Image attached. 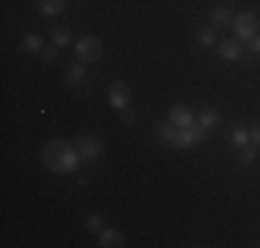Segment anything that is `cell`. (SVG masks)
<instances>
[{"label":"cell","mask_w":260,"mask_h":248,"mask_svg":"<svg viewBox=\"0 0 260 248\" xmlns=\"http://www.w3.org/2000/svg\"><path fill=\"white\" fill-rule=\"evenodd\" d=\"M197 42H200V47H213L216 45V28H202L197 33Z\"/></svg>","instance_id":"17"},{"label":"cell","mask_w":260,"mask_h":248,"mask_svg":"<svg viewBox=\"0 0 260 248\" xmlns=\"http://www.w3.org/2000/svg\"><path fill=\"white\" fill-rule=\"evenodd\" d=\"M80 160H83V157H80L78 146L70 144V141H61V138L50 141V144L42 149V163H45L50 171H55V174L75 171Z\"/></svg>","instance_id":"1"},{"label":"cell","mask_w":260,"mask_h":248,"mask_svg":"<svg viewBox=\"0 0 260 248\" xmlns=\"http://www.w3.org/2000/svg\"><path fill=\"white\" fill-rule=\"evenodd\" d=\"M108 102L114 110H122V108H130V89L122 80H114L108 89Z\"/></svg>","instance_id":"6"},{"label":"cell","mask_w":260,"mask_h":248,"mask_svg":"<svg viewBox=\"0 0 260 248\" xmlns=\"http://www.w3.org/2000/svg\"><path fill=\"white\" fill-rule=\"evenodd\" d=\"M255 157H257V146H241V152H238V163L241 166H252Z\"/></svg>","instance_id":"18"},{"label":"cell","mask_w":260,"mask_h":248,"mask_svg":"<svg viewBox=\"0 0 260 248\" xmlns=\"http://www.w3.org/2000/svg\"><path fill=\"white\" fill-rule=\"evenodd\" d=\"M249 50H252L255 55H260V33H257V36H252V39H249Z\"/></svg>","instance_id":"23"},{"label":"cell","mask_w":260,"mask_h":248,"mask_svg":"<svg viewBox=\"0 0 260 248\" xmlns=\"http://www.w3.org/2000/svg\"><path fill=\"white\" fill-rule=\"evenodd\" d=\"M169 121L175 124V127H197V116L188 105H172Z\"/></svg>","instance_id":"7"},{"label":"cell","mask_w":260,"mask_h":248,"mask_svg":"<svg viewBox=\"0 0 260 248\" xmlns=\"http://www.w3.org/2000/svg\"><path fill=\"white\" fill-rule=\"evenodd\" d=\"M67 9V0H39V14L42 17H55Z\"/></svg>","instance_id":"12"},{"label":"cell","mask_w":260,"mask_h":248,"mask_svg":"<svg viewBox=\"0 0 260 248\" xmlns=\"http://www.w3.org/2000/svg\"><path fill=\"white\" fill-rule=\"evenodd\" d=\"M100 245L103 248H122L125 245V234L116 229H100Z\"/></svg>","instance_id":"11"},{"label":"cell","mask_w":260,"mask_h":248,"mask_svg":"<svg viewBox=\"0 0 260 248\" xmlns=\"http://www.w3.org/2000/svg\"><path fill=\"white\" fill-rule=\"evenodd\" d=\"M83 77H86V66L83 64L67 66V72H64V83L67 86H80V83H83Z\"/></svg>","instance_id":"13"},{"label":"cell","mask_w":260,"mask_h":248,"mask_svg":"<svg viewBox=\"0 0 260 248\" xmlns=\"http://www.w3.org/2000/svg\"><path fill=\"white\" fill-rule=\"evenodd\" d=\"M249 144L260 149V124H255V127L249 130Z\"/></svg>","instance_id":"21"},{"label":"cell","mask_w":260,"mask_h":248,"mask_svg":"<svg viewBox=\"0 0 260 248\" xmlns=\"http://www.w3.org/2000/svg\"><path fill=\"white\" fill-rule=\"evenodd\" d=\"M219 55L224 61H238L241 55H244V47H241L235 39H224V42H219Z\"/></svg>","instance_id":"8"},{"label":"cell","mask_w":260,"mask_h":248,"mask_svg":"<svg viewBox=\"0 0 260 248\" xmlns=\"http://www.w3.org/2000/svg\"><path fill=\"white\" fill-rule=\"evenodd\" d=\"M75 146H78L80 157H83V160H89V163H94V160L103 154V141L97 138V135H89V133H83V135H80V138L75 141Z\"/></svg>","instance_id":"5"},{"label":"cell","mask_w":260,"mask_h":248,"mask_svg":"<svg viewBox=\"0 0 260 248\" xmlns=\"http://www.w3.org/2000/svg\"><path fill=\"white\" fill-rule=\"evenodd\" d=\"M103 221H105V215H103V213H91L89 218L83 221V226H86V229H91V232H100V229H103Z\"/></svg>","instance_id":"19"},{"label":"cell","mask_w":260,"mask_h":248,"mask_svg":"<svg viewBox=\"0 0 260 248\" xmlns=\"http://www.w3.org/2000/svg\"><path fill=\"white\" fill-rule=\"evenodd\" d=\"M233 30L241 42H249L252 36H257L260 30V17L255 11H241L238 17H233Z\"/></svg>","instance_id":"3"},{"label":"cell","mask_w":260,"mask_h":248,"mask_svg":"<svg viewBox=\"0 0 260 248\" xmlns=\"http://www.w3.org/2000/svg\"><path fill=\"white\" fill-rule=\"evenodd\" d=\"M70 42H72L70 28H55V30H53V45H55V47H61V50H64L67 45H70Z\"/></svg>","instance_id":"16"},{"label":"cell","mask_w":260,"mask_h":248,"mask_svg":"<svg viewBox=\"0 0 260 248\" xmlns=\"http://www.w3.org/2000/svg\"><path fill=\"white\" fill-rule=\"evenodd\" d=\"M75 53H78L80 64H97L103 58V42L97 36H83L75 45Z\"/></svg>","instance_id":"4"},{"label":"cell","mask_w":260,"mask_h":248,"mask_svg":"<svg viewBox=\"0 0 260 248\" xmlns=\"http://www.w3.org/2000/svg\"><path fill=\"white\" fill-rule=\"evenodd\" d=\"M230 144H233L235 149L246 146V144H249V130H246V127H235L233 133H230Z\"/></svg>","instance_id":"15"},{"label":"cell","mask_w":260,"mask_h":248,"mask_svg":"<svg viewBox=\"0 0 260 248\" xmlns=\"http://www.w3.org/2000/svg\"><path fill=\"white\" fill-rule=\"evenodd\" d=\"M227 25H233V11L227 9V6H219V9L210 11V28H227Z\"/></svg>","instance_id":"10"},{"label":"cell","mask_w":260,"mask_h":248,"mask_svg":"<svg viewBox=\"0 0 260 248\" xmlns=\"http://www.w3.org/2000/svg\"><path fill=\"white\" fill-rule=\"evenodd\" d=\"M219 121H221V116H219V110H213V108H202L200 113H197V124H200L205 133L213 127H219Z\"/></svg>","instance_id":"9"},{"label":"cell","mask_w":260,"mask_h":248,"mask_svg":"<svg viewBox=\"0 0 260 248\" xmlns=\"http://www.w3.org/2000/svg\"><path fill=\"white\" fill-rule=\"evenodd\" d=\"M158 138L164 141V144L175 146V149H191L197 144H202V138H205V130L197 124V127H175L172 121H164L158 127Z\"/></svg>","instance_id":"2"},{"label":"cell","mask_w":260,"mask_h":248,"mask_svg":"<svg viewBox=\"0 0 260 248\" xmlns=\"http://www.w3.org/2000/svg\"><path fill=\"white\" fill-rule=\"evenodd\" d=\"M20 47L25 50V53H42V50H45V42H42L39 33H28L25 39H22Z\"/></svg>","instance_id":"14"},{"label":"cell","mask_w":260,"mask_h":248,"mask_svg":"<svg viewBox=\"0 0 260 248\" xmlns=\"http://www.w3.org/2000/svg\"><path fill=\"white\" fill-rule=\"evenodd\" d=\"M119 116H122V121H127V124H133V121H136V113H133L130 108H122V110H119Z\"/></svg>","instance_id":"22"},{"label":"cell","mask_w":260,"mask_h":248,"mask_svg":"<svg viewBox=\"0 0 260 248\" xmlns=\"http://www.w3.org/2000/svg\"><path fill=\"white\" fill-rule=\"evenodd\" d=\"M58 50L61 47H55V45L53 47H45V50H42V61H45V64H53V61L58 58Z\"/></svg>","instance_id":"20"}]
</instances>
